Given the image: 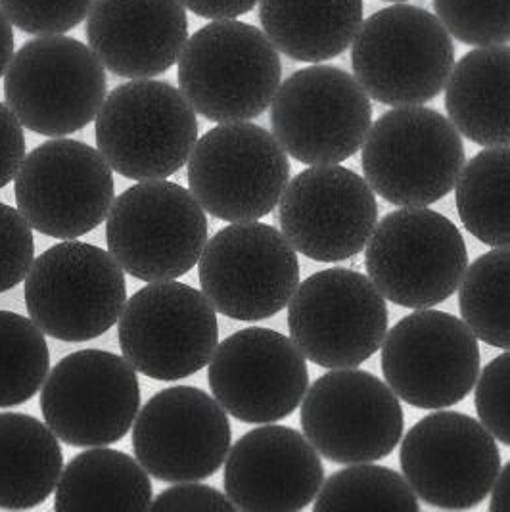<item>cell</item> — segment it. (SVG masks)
<instances>
[{
  "label": "cell",
  "instance_id": "6da1fadb",
  "mask_svg": "<svg viewBox=\"0 0 510 512\" xmlns=\"http://www.w3.org/2000/svg\"><path fill=\"white\" fill-rule=\"evenodd\" d=\"M177 64L179 91L213 123L261 116L282 79L279 50L265 31L238 20H213L198 29Z\"/></svg>",
  "mask_w": 510,
  "mask_h": 512
},
{
  "label": "cell",
  "instance_id": "7a4b0ae2",
  "mask_svg": "<svg viewBox=\"0 0 510 512\" xmlns=\"http://www.w3.org/2000/svg\"><path fill=\"white\" fill-rule=\"evenodd\" d=\"M351 66L376 102L422 106L447 87L455 47L438 16L395 2L363 22L351 45Z\"/></svg>",
  "mask_w": 510,
  "mask_h": 512
},
{
  "label": "cell",
  "instance_id": "3957f363",
  "mask_svg": "<svg viewBox=\"0 0 510 512\" xmlns=\"http://www.w3.org/2000/svg\"><path fill=\"white\" fill-rule=\"evenodd\" d=\"M98 152L133 181L175 175L198 142V117L185 94L165 81L131 79L106 96L94 119Z\"/></svg>",
  "mask_w": 510,
  "mask_h": 512
},
{
  "label": "cell",
  "instance_id": "277c9868",
  "mask_svg": "<svg viewBox=\"0 0 510 512\" xmlns=\"http://www.w3.org/2000/svg\"><path fill=\"white\" fill-rule=\"evenodd\" d=\"M466 152L451 119L422 106L378 117L363 142L361 163L372 190L401 208H426L459 181Z\"/></svg>",
  "mask_w": 510,
  "mask_h": 512
},
{
  "label": "cell",
  "instance_id": "5b68a950",
  "mask_svg": "<svg viewBox=\"0 0 510 512\" xmlns=\"http://www.w3.org/2000/svg\"><path fill=\"white\" fill-rule=\"evenodd\" d=\"M108 252L142 282L177 280L208 244V217L196 196L165 179L140 181L114 200L106 221Z\"/></svg>",
  "mask_w": 510,
  "mask_h": 512
},
{
  "label": "cell",
  "instance_id": "8992f818",
  "mask_svg": "<svg viewBox=\"0 0 510 512\" xmlns=\"http://www.w3.org/2000/svg\"><path fill=\"white\" fill-rule=\"evenodd\" d=\"M108 93L102 62L66 35L27 41L4 73L6 106L25 129L60 139L96 119Z\"/></svg>",
  "mask_w": 510,
  "mask_h": 512
},
{
  "label": "cell",
  "instance_id": "52a82bcc",
  "mask_svg": "<svg viewBox=\"0 0 510 512\" xmlns=\"http://www.w3.org/2000/svg\"><path fill=\"white\" fill-rule=\"evenodd\" d=\"M127 303L125 271L110 252L66 240L37 257L25 277L33 323L60 342H89L116 325Z\"/></svg>",
  "mask_w": 510,
  "mask_h": 512
},
{
  "label": "cell",
  "instance_id": "ba28073f",
  "mask_svg": "<svg viewBox=\"0 0 510 512\" xmlns=\"http://www.w3.org/2000/svg\"><path fill=\"white\" fill-rule=\"evenodd\" d=\"M372 284L390 302L430 309L451 298L468 269L457 225L428 208H401L376 223L365 252Z\"/></svg>",
  "mask_w": 510,
  "mask_h": 512
},
{
  "label": "cell",
  "instance_id": "9c48e42d",
  "mask_svg": "<svg viewBox=\"0 0 510 512\" xmlns=\"http://www.w3.org/2000/svg\"><path fill=\"white\" fill-rule=\"evenodd\" d=\"M290 183L286 150L267 129L219 123L196 142L188 160V187L215 219L259 221L280 204Z\"/></svg>",
  "mask_w": 510,
  "mask_h": 512
},
{
  "label": "cell",
  "instance_id": "30bf717a",
  "mask_svg": "<svg viewBox=\"0 0 510 512\" xmlns=\"http://www.w3.org/2000/svg\"><path fill=\"white\" fill-rule=\"evenodd\" d=\"M372 104L361 83L334 66L292 73L271 104V127L280 146L305 165H336L363 148Z\"/></svg>",
  "mask_w": 510,
  "mask_h": 512
},
{
  "label": "cell",
  "instance_id": "8fae6325",
  "mask_svg": "<svg viewBox=\"0 0 510 512\" xmlns=\"http://www.w3.org/2000/svg\"><path fill=\"white\" fill-rule=\"evenodd\" d=\"M119 346L137 373L160 382L188 378L208 367L219 346L215 307L185 282H150L125 303Z\"/></svg>",
  "mask_w": 510,
  "mask_h": 512
},
{
  "label": "cell",
  "instance_id": "7c38bea8",
  "mask_svg": "<svg viewBox=\"0 0 510 512\" xmlns=\"http://www.w3.org/2000/svg\"><path fill=\"white\" fill-rule=\"evenodd\" d=\"M388 307L372 280L351 269H325L303 280L288 303L290 338L325 369H355L382 348Z\"/></svg>",
  "mask_w": 510,
  "mask_h": 512
},
{
  "label": "cell",
  "instance_id": "4fadbf2b",
  "mask_svg": "<svg viewBox=\"0 0 510 512\" xmlns=\"http://www.w3.org/2000/svg\"><path fill=\"white\" fill-rule=\"evenodd\" d=\"M198 267L209 303L234 321L275 317L300 286L296 248L279 229L259 221L221 229L208 240Z\"/></svg>",
  "mask_w": 510,
  "mask_h": 512
},
{
  "label": "cell",
  "instance_id": "5bb4252c",
  "mask_svg": "<svg viewBox=\"0 0 510 512\" xmlns=\"http://www.w3.org/2000/svg\"><path fill=\"white\" fill-rule=\"evenodd\" d=\"M110 163L85 142L52 139L25 156L16 206L37 233L77 240L100 227L116 200Z\"/></svg>",
  "mask_w": 510,
  "mask_h": 512
},
{
  "label": "cell",
  "instance_id": "9a60e30c",
  "mask_svg": "<svg viewBox=\"0 0 510 512\" xmlns=\"http://www.w3.org/2000/svg\"><path fill=\"white\" fill-rule=\"evenodd\" d=\"M139 409L137 369L112 351L66 355L41 388L48 428L71 447H106L123 440Z\"/></svg>",
  "mask_w": 510,
  "mask_h": 512
},
{
  "label": "cell",
  "instance_id": "2e32d148",
  "mask_svg": "<svg viewBox=\"0 0 510 512\" xmlns=\"http://www.w3.org/2000/svg\"><path fill=\"white\" fill-rule=\"evenodd\" d=\"M303 434L336 465L374 463L403 438L405 415L394 390L369 371L332 369L302 403Z\"/></svg>",
  "mask_w": 510,
  "mask_h": 512
},
{
  "label": "cell",
  "instance_id": "e0dca14e",
  "mask_svg": "<svg viewBox=\"0 0 510 512\" xmlns=\"http://www.w3.org/2000/svg\"><path fill=\"white\" fill-rule=\"evenodd\" d=\"M380 350L388 386L417 409L461 403L480 376L482 355L474 332L443 311L417 309L403 317Z\"/></svg>",
  "mask_w": 510,
  "mask_h": 512
},
{
  "label": "cell",
  "instance_id": "ac0fdd59",
  "mask_svg": "<svg viewBox=\"0 0 510 512\" xmlns=\"http://www.w3.org/2000/svg\"><path fill=\"white\" fill-rule=\"evenodd\" d=\"M399 461L415 495L447 511L478 507L501 472L495 438L482 422L457 411L418 420L403 438Z\"/></svg>",
  "mask_w": 510,
  "mask_h": 512
},
{
  "label": "cell",
  "instance_id": "d6986e66",
  "mask_svg": "<svg viewBox=\"0 0 510 512\" xmlns=\"http://www.w3.org/2000/svg\"><path fill=\"white\" fill-rule=\"evenodd\" d=\"M280 229L305 257L338 263L363 252L378 223L376 196L367 179L348 167L311 165L284 190Z\"/></svg>",
  "mask_w": 510,
  "mask_h": 512
},
{
  "label": "cell",
  "instance_id": "ffe728a7",
  "mask_svg": "<svg viewBox=\"0 0 510 512\" xmlns=\"http://www.w3.org/2000/svg\"><path fill=\"white\" fill-rule=\"evenodd\" d=\"M232 430L215 397L194 386H173L150 397L133 428L137 461L156 480L200 482L229 457Z\"/></svg>",
  "mask_w": 510,
  "mask_h": 512
},
{
  "label": "cell",
  "instance_id": "44dd1931",
  "mask_svg": "<svg viewBox=\"0 0 510 512\" xmlns=\"http://www.w3.org/2000/svg\"><path fill=\"white\" fill-rule=\"evenodd\" d=\"M213 397L236 420L271 424L290 417L309 388L305 355L271 328H244L225 338L208 365Z\"/></svg>",
  "mask_w": 510,
  "mask_h": 512
},
{
  "label": "cell",
  "instance_id": "7402d4cb",
  "mask_svg": "<svg viewBox=\"0 0 510 512\" xmlns=\"http://www.w3.org/2000/svg\"><path fill=\"white\" fill-rule=\"evenodd\" d=\"M323 484L319 451L305 434L273 422L244 434L225 465V491L240 511H303Z\"/></svg>",
  "mask_w": 510,
  "mask_h": 512
},
{
  "label": "cell",
  "instance_id": "603a6c76",
  "mask_svg": "<svg viewBox=\"0 0 510 512\" xmlns=\"http://www.w3.org/2000/svg\"><path fill=\"white\" fill-rule=\"evenodd\" d=\"M87 41L117 77L152 79L171 70L188 43L181 0H94Z\"/></svg>",
  "mask_w": 510,
  "mask_h": 512
},
{
  "label": "cell",
  "instance_id": "cb8c5ba5",
  "mask_svg": "<svg viewBox=\"0 0 510 512\" xmlns=\"http://www.w3.org/2000/svg\"><path fill=\"white\" fill-rule=\"evenodd\" d=\"M451 123L480 146H510V47H478L464 54L447 81Z\"/></svg>",
  "mask_w": 510,
  "mask_h": 512
},
{
  "label": "cell",
  "instance_id": "d4e9b609",
  "mask_svg": "<svg viewBox=\"0 0 510 512\" xmlns=\"http://www.w3.org/2000/svg\"><path fill=\"white\" fill-rule=\"evenodd\" d=\"M259 22L284 56L321 64L353 45L363 0H259Z\"/></svg>",
  "mask_w": 510,
  "mask_h": 512
},
{
  "label": "cell",
  "instance_id": "484cf974",
  "mask_svg": "<svg viewBox=\"0 0 510 512\" xmlns=\"http://www.w3.org/2000/svg\"><path fill=\"white\" fill-rule=\"evenodd\" d=\"M64 453L56 434L25 413H0V509L45 503L60 482Z\"/></svg>",
  "mask_w": 510,
  "mask_h": 512
},
{
  "label": "cell",
  "instance_id": "4316f807",
  "mask_svg": "<svg viewBox=\"0 0 510 512\" xmlns=\"http://www.w3.org/2000/svg\"><path fill=\"white\" fill-rule=\"evenodd\" d=\"M152 497V482L139 461L116 449L89 447L64 466L56 486L54 509L148 511Z\"/></svg>",
  "mask_w": 510,
  "mask_h": 512
},
{
  "label": "cell",
  "instance_id": "83f0119b",
  "mask_svg": "<svg viewBox=\"0 0 510 512\" xmlns=\"http://www.w3.org/2000/svg\"><path fill=\"white\" fill-rule=\"evenodd\" d=\"M455 204L474 238L491 248H510V146H489L464 165Z\"/></svg>",
  "mask_w": 510,
  "mask_h": 512
},
{
  "label": "cell",
  "instance_id": "f1b7e54d",
  "mask_svg": "<svg viewBox=\"0 0 510 512\" xmlns=\"http://www.w3.org/2000/svg\"><path fill=\"white\" fill-rule=\"evenodd\" d=\"M459 307L478 340L510 350V248H495L466 269Z\"/></svg>",
  "mask_w": 510,
  "mask_h": 512
},
{
  "label": "cell",
  "instance_id": "f546056e",
  "mask_svg": "<svg viewBox=\"0 0 510 512\" xmlns=\"http://www.w3.org/2000/svg\"><path fill=\"white\" fill-rule=\"evenodd\" d=\"M313 511H420L407 478L386 466L359 463L334 472L319 491Z\"/></svg>",
  "mask_w": 510,
  "mask_h": 512
},
{
  "label": "cell",
  "instance_id": "4dcf8cb0",
  "mask_svg": "<svg viewBox=\"0 0 510 512\" xmlns=\"http://www.w3.org/2000/svg\"><path fill=\"white\" fill-rule=\"evenodd\" d=\"M50 373L45 332L24 315L0 311V409L37 396Z\"/></svg>",
  "mask_w": 510,
  "mask_h": 512
},
{
  "label": "cell",
  "instance_id": "1f68e13d",
  "mask_svg": "<svg viewBox=\"0 0 510 512\" xmlns=\"http://www.w3.org/2000/svg\"><path fill=\"white\" fill-rule=\"evenodd\" d=\"M434 10L449 35L468 47L510 41V0H434Z\"/></svg>",
  "mask_w": 510,
  "mask_h": 512
},
{
  "label": "cell",
  "instance_id": "d6a6232c",
  "mask_svg": "<svg viewBox=\"0 0 510 512\" xmlns=\"http://www.w3.org/2000/svg\"><path fill=\"white\" fill-rule=\"evenodd\" d=\"M94 0H0V8L27 35H64L81 24Z\"/></svg>",
  "mask_w": 510,
  "mask_h": 512
},
{
  "label": "cell",
  "instance_id": "836d02e7",
  "mask_svg": "<svg viewBox=\"0 0 510 512\" xmlns=\"http://www.w3.org/2000/svg\"><path fill=\"white\" fill-rule=\"evenodd\" d=\"M474 403L487 432L510 447V350L486 365L474 392Z\"/></svg>",
  "mask_w": 510,
  "mask_h": 512
},
{
  "label": "cell",
  "instance_id": "e575fe53",
  "mask_svg": "<svg viewBox=\"0 0 510 512\" xmlns=\"http://www.w3.org/2000/svg\"><path fill=\"white\" fill-rule=\"evenodd\" d=\"M33 261V227L20 210L0 202V294L24 282Z\"/></svg>",
  "mask_w": 510,
  "mask_h": 512
},
{
  "label": "cell",
  "instance_id": "d590c367",
  "mask_svg": "<svg viewBox=\"0 0 510 512\" xmlns=\"http://www.w3.org/2000/svg\"><path fill=\"white\" fill-rule=\"evenodd\" d=\"M154 511H213L232 512L236 507L231 499L223 495L219 489L183 482L173 488L163 489L162 493L152 501Z\"/></svg>",
  "mask_w": 510,
  "mask_h": 512
},
{
  "label": "cell",
  "instance_id": "8d00e7d4",
  "mask_svg": "<svg viewBox=\"0 0 510 512\" xmlns=\"http://www.w3.org/2000/svg\"><path fill=\"white\" fill-rule=\"evenodd\" d=\"M25 160L24 125L0 102V188L10 185Z\"/></svg>",
  "mask_w": 510,
  "mask_h": 512
},
{
  "label": "cell",
  "instance_id": "74e56055",
  "mask_svg": "<svg viewBox=\"0 0 510 512\" xmlns=\"http://www.w3.org/2000/svg\"><path fill=\"white\" fill-rule=\"evenodd\" d=\"M186 10L206 20H236L252 12L259 0H181Z\"/></svg>",
  "mask_w": 510,
  "mask_h": 512
},
{
  "label": "cell",
  "instance_id": "f35d334b",
  "mask_svg": "<svg viewBox=\"0 0 510 512\" xmlns=\"http://www.w3.org/2000/svg\"><path fill=\"white\" fill-rule=\"evenodd\" d=\"M14 47H16V37H14V25L6 18V14L0 8V77L8 70L12 58H14Z\"/></svg>",
  "mask_w": 510,
  "mask_h": 512
},
{
  "label": "cell",
  "instance_id": "ab89813d",
  "mask_svg": "<svg viewBox=\"0 0 510 512\" xmlns=\"http://www.w3.org/2000/svg\"><path fill=\"white\" fill-rule=\"evenodd\" d=\"M489 509L491 511H510V461L509 465L499 472L495 486L491 489Z\"/></svg>",
  "mask_w": 510,
  "mask_h": 512
},
{
  "label": "cell",
  "instance_id": "60d3db41",
  "mask_svg": "<svg viewBox=\"0 0 510 512\" xmlns=\"http://www.w3.org/2000/svg\"><path fill=\"white\" fill-rule=\"evenodd\" d=\"M388 2H405V0H388Z\"/></svg>",
  "mask_w": 510,
  "mask_h": 512
}]
</instances>
